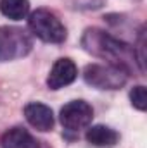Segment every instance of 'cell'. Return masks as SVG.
<instances>
[{"instance_id": "cell-3", "label": "cell", "mask_w": 147, "mask_h": 148, "mask_svg": "<svg viewBox=\"0 0 147 148\" xmlns=\"http://www.w3.org/2000/svg\"><path fill=\"white\" fill-rule=\"evenodd\" d=\"M128 71L111 64H90L83 71V79L97 90H118L126 84Z\"/></svg>"}, {"instance_id": "cell-1", "label": "cell", "mask_w": 147, "mask_h": 148, "mask_svg": "<svg viewBox=\"0 0 147 148\" xmlns=\"http://www.w3.org/2000/svg\"><path fill=\"white\" fill-rule=\"evenodd\" d=\"M81 45L88 53L106 60V64L123 67L128 73L137 64L133 47L107 35L102 29H97V28L87 29L81 36Z\"/></svg>"}, {"instance_id": "cell-4", "label": "cell", "mask_w": 147, "mask_h": 148, "mask_svg": "<svg viewBox=\"0 0 147 148\" xmlns=\"http://www.w3.org/2000/svg\"><path fill=\"white\" fill-rule=\"evenodd\" d=\"M31 36L24 29L14 26L0 28V62L21 59L31 52Z\"/></svg>"}, {"instance_id": "cell-7", "label": "cell", "mask_w": 147, "mask_h": 148, "mask_svg": "<svg viewBox=\"0 0 147 148\" xmlns=\"http://www.w3.org/2000/svg\"><path fill=\"white\" fill-rule=\"evenodd\" d=\"M24 117L28 121L30 126H33L38 131H50L52 126H54V114L52 109L40 103V102H33V103H28L24 107Z\"/></svg>"}, {"instance_id": "cell-10", "label": "cell", "mask_w": 147, "mask_h": 148, "mask_svg": "<svg viewBox=\"0 0 147 148\" xmlns=\"http://www.w3.org/2000/svg\"><path fill=\"white\" fill-rule=\"evenodd\" d=\"M0 12L12 21H21L30 14V0H0Z\"/></svg>"}, {"instance_id": "cell-9", "label": "cell", "mask_w": 147, "mask_h": 148, "mask_svg": "<svg viewBox=\"0 0 147 148\" xmlns=\"http://www.w3.org/2000/svg\"><path fill=\"white\" fill-rule=\"evenodd\" d=\"M87 141L94 147H112L118 143V133L114 129H111L107 126H102V124H97V126H92L87 129V134H85Z\"/></svg>"}, {"instance_id": "cell-2", "label": "cell", "mask_w": 147, "mask_h": 148, "mask_svg": "<svg viewBox=\"0 0 147 148\" xmlns=\"http://www.w3.org/2000/svg\"><path fill=\"white\" fill-rule=\"evenodd\" d=\"M28 28L35 36L45 43H62L66 40L64 24L54 12L47 9H37L35 12L30 14Z\"/></svg>"}, {"instance_id": "cell-6", "label": "cell", "mask_w": 147, "mask_h": 148, "mask_svg": "<svg viewBox=\"0 0 147 148\" xmlns=\"http://www.w3.org/2000/svg\"><path fill=\"white\" fill-rule=\"evenodd\" d=\"M78 76V67L74 66L71 59H59L52 66L49 77H47V86L50 90H61L68 84H71Z\"/></svg>"}, {"instance_id": "cell-8", "label": "cell", "mask_w": 147, "mask_h": 148, "mask_svg": "<svg viewBox=\"0 0 147 148\" xmlns=\"http://www.w3.org/2000/svg\"><path fill=\"white\" fill-rule=\"evenodd\" d=\"M2 148H40V145L26 129L12 127L2 136Z\"/></svg>"}, {"instance_id": "cell-5", "label": "cell", "mask_w": 147, "mask_h": 148, "mask_svg": "<svg viewBox=\"0 0 147 148\" xmlns=\"http://www.w3.org/2000/svg\"><path fill=\"white\" fill-rule=\"evenodd\" d=\"M61 124L68 131H80L90 126L94 119L92 107L83 100H73L61 109Z\"/></svg>"}, {"instance_id": "cell-11", "label": "cell", "mask_w": 147, "mask_h": 148, "mask_svg": "<svg viewBox=\"0 0 147 148\" xmlns=\"http://www.w3.org/2000/svg\"><path fill=\"white\" fill-rule=\"evenodd\" d=\"M130 100H132V105L137 109V110L144 112L147 109V91H146V86L139 84L135 86L132 91H130Z\"/></svg>"}]
</instances>
